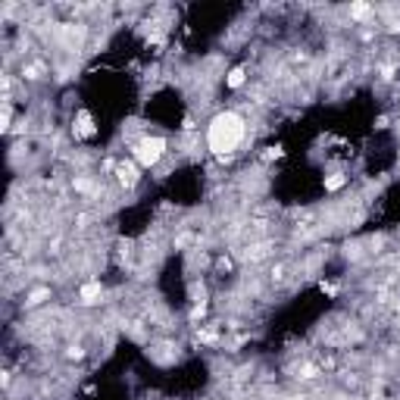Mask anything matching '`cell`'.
Here are the masks:
<instances>
[{"mask_svg": "<svg viewBox=\"0 0 400 400\" xmlns=\"http://www.w3.org/2000/svg\"><path fill=\"white\" fill-rule=\"evenodd\" d=\"M247 141V119L235 109H222L210 119L207 125V147L213 157H219V163H232L238 147Z\"/></svg>", "mask_w": 400, "mask_h": 400, "instance_id": "cell-1", "label": "cell"}, {"mask_svg": "<svg viewBox=\"0 0 400 400\" xmlns=\"http://www.w3.org/2000/svg\"><path fill=\"white\" fill-rule=\"evenodd\" d=\"M166 150H169V141L166 138H160V134H144V138L134 144V163H138L141 169H157L160 166V160L166 157Z\"/></svg>", "mask_w": 400, "mask_h": 400, "instance_id": "cell-2", "label": "cell"}, {"mask_svg": "<svg viewBox=\"0 0 400 400\" xmlns=\"http://www.w3.org/2000/svg\"><path fill=\"white\" fill-rule=\"evenodd\" d=\"M138 172H141V166H138V163H119V166H116V182L122 185V188H129V191H132L134 185L141 182V175H138Z\"/></svg>", "mask_w": 400, "mask_h": 400, "instance_id": "cell-3", "label": "cell"}, {"mask_svg": "<svg viewBox=\"0 0 400 400\" xmlns=\"http://www.w3.org/2000/svg\"><path fill=\"white\" fill-rule=\"evenodd\" d=\"M72 134H75V138H94V134H97L94 116H91L88 109H79V116H75V125H72Z\"/></svg>", "mask_w": 400, "mask_h": 400, "instance_id": "cell-4", "label": "cell"}, {"mask_svg": "<svg viewBox=\"0 0 400 400\" xmlns=\"http://www.w3.org/2000/svg\"><path fill=\"white\" fill-rule=\"evenodd\" d=\"M100 294H104V285H100V282H88V285H81V291H79L81 303H97Z\"/></svg>", "mask_w": 400, "mask_h": 400, "instance_id": "cell-5", "label": "cell"}, {"mask_svg": "<svg viewBox=\"0 0 400 400\" xmlns=\"http://www.w3.org/2000/svg\"><path fill=\"white\" fill-rule=\"evenodd\" d=\"M244 81H247V69H244V66H235L232 72L225 75V84L232 91H238V88H244Z\"/></svg>", "mask_w": 400, "mask_h": 400, "instance_id": "cell-6", "label": "cell"}, {"mask_svg": "<svg viewBox=\"0 0 400 400\" xmlns=\"http://www.w3.org/2000/svg\"><path fill=\"white\" fill-rule=\"evenodd\" d=\"M350 16H356V19H366V16H372V6H366V3H353V6H350Z\"/></svg>", "mask_w": 400, "mask_h": 400, "instance_id": "cell-7", "label": "cell"}, {"mask_svg": "<svg viewBox=\"0 0 400 400\" xmlns=\"http://www.w3.org/2000/svg\"><path fill=\"white\" fill-rule=\"evenodd\" d=\"M344 185V175H331V178H325V191H338Z\"/></svg>", "mask_w": 400, "mask_h": 400, "instance_id": "cell-8", "label": "cell"}, {"mask_svg": "<svg viewBox=\"0 0 400 400\" xmlns=\"http://www.w3.org/2000/svg\"><path fill=\"white\" fill-rule=\"evenodd\" d=\"M319 291L328 294V297H335V294H338V285H335V282H319Z\"/></svg>", "mask_w": 400, "mask_h": 400, "instance_id": "cell-9", "label": "cell"}, {"mask_svg": "<svg viewBox=\"0 0 400 400\" xmlns=\"http://www.w3.org/2000/svg\"><path fill=\"white\" fill-rule=\"evenodd\" d=\"M278 157H282V147H278V144L275 147H266V153H263V160H278Z\"/></svg>", "mask_w": 400, "mask_h": 400, "instance_id": "cell-10", "label": "cell"}, {"mask_svg": "<svg viewBox=\"0 0 400 400\" xmlns=\"http://www.w3.org/2000/svg\"><path fill=\"white\" fill-rule=\"evenodd\" d=\"M69 356H72V360H81L84 350H81V347H69Z\"/></svg>", "mask_w": 400, "mask_h": 400, "instance_id": "cell-11", "label": "cell"}]
</instances>
